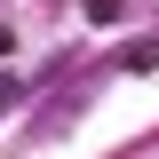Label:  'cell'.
Masks as SVG:
<instances>
[{
  "instance_id": "6da1fadb",
  "label": "cell",
  "mask_w": 159,
  "mask_h": 159,
  "mask_svg": "<svg viewBox=\"0 0 159 159\" xmlns=\"http://www.w3.org/2000/svg\"><path fill=\"white\" fill-rule=\"evenodd\" d=\"M80 8H88V24H111L119 8H127V0H80Z\"/></svg>"
},
{
  "instance_id": "7a4b0ae2",
  "label": "cell",
  "mask_w": 159,
  "mask_h": 159,
  "mask_svg": "<svg viewBox=\"0 0 159 159\" xmlns=\"http://www.w3.org/2000/svg\"><path fill=\"white\" fill-rule=\"evenodd\" d=\"M8 48H16V40H8V32H0V56H8Z\"/></svg>"
}]
</instances>
